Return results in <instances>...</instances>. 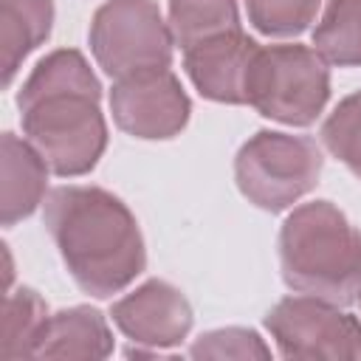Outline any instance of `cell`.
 <instances>
[{
    "label": "cell",
    "instance_id": "obj_1",
    "mask_svg": "<svg viewBox=\"0 0 361 361\" xmlns=\"http://www.w3.org/2000/svg\"><path fill=\"white\" fill-rule=\"evenodd\" d=\"M25 138L54 175H87L107 147L102 85L76 48L45 54L17 93Z\"/></svg>",
    "mask_w": 361,
    "mask_h": 361
},
{
    "label": "cell",
    "instance_id": "obj_2",
    "mask_svg": "<svg viewBox=\"0 0 361 361\" xmlns=\"http://www.w3.org/2000/svg\"><path fill=\"white\" fill-rule=\"evenodd\" d=\"M42 223L73 282L96 299L124 290L147 268V248L133 212L102 186L51 189Z\"/></svg>",
    "mask_w": 361,
    "mask_h": 361
},
{
    "label": "cell",
    "instance_id": "obj_3",
    "mask_svg": "<svg viewBox=\"0 0 361 361\" xmlns=\"http://www.w3.org/2000/svg\"><path fill=\"white\" fill-rule=\"evenodd\" d=\"M279 265L296 293L350 305L361 290V231L330 200L302 203L279 228Z\"/></svg>",
    "mask_w": 361,
    "mask_h": 361
},
{
    "label": "cell",
    "instance_id": "obj_4",
    "mask_svg": "<svg viewBox=\"0 0 361 361\" xmlns=\"http://www.w3.org/2000/svg\"><path fill=\"white\" fill-rule=\"evenodd\" d=\"M330 99V71L316 48L307 45H259L245 85V104L259 116L307 127Z\"/></svg>",
    "mask_w": 361,
    "mask_h": 361
},
{
    "label": "cell",
    "instance_id": "obj_5",
    "mask_svg": "<svg viewBox=\"0 0 361 361\" xmlns=\"http://www.w3.org/2000/svg\"><path fill=\"white\" fill-rule=\"evenodd\" d=\"M322 166L324 158L313 138L259 130L240 147L234 180L257 209L285 212L319 183Z\"/></svg>",
    "mask_w": 361,
    "mask_h": 361
},
{
    "label": "cell",
    "instance_id": "obj_6",
    "mask_svg": "<svg viewBox=\"0 0 361 361\" xmlns=\"http://www.w3.org/2000/svg\"><path fill=\"white\" fill-rule=\"evenodd\" d=\"M87 42L99 68L113 76H135L172 65V31L155 0H107L96 8Z\"/></svg>",
    "mask_w": 361,
    "mask_h": 361
},
{
    "label": "cell",
    "instance_id": "obj_7",
    "mask_svg": "<svg viewBox=\"0 0 361 361\" xmlns=\"http://www.w3.org/2000/svg\"><path fill=\"white\" fill-rule=\"evenodd\" d=\"M282 358H361V322L338 305L296 293L265 313Z\"/></svg>",
    "mask_w": 361,
    "mask_h": 361
},
{
    "label": "cell",
    "instance_id": "obj_8",
    "mask_svg": "<svg viewBox=\"0 0 361 361\" xmlns=\"http://www.w3.org/2000/svg\"><path fill=\"white\" fill-rule=\"evenodd\" d=\"M110 113L118 130L144 141L175 138L192 113V102L180 87V79L164 71H147L113 82Z\"/></svg>",
    "mask_w": 361,
    "mask_h": 361
},
{
    "label": "cell",
    "instance_id": "obj_9",
    "mask_svg": "<svg viewBox=\"0 0 361 361\" xmlns=\"http://www.w3.org/2000/svg\"><path fill=\"white\" fill-rule=\"evenodd\" d=\"M110 316L135 347L155 353L180 344L195 322L189 299L180 293V288L164 279H147L133 293L113 302Z\"/></svg>",
    "mask_w": 361,
    "mask_h": 361
},
{
    "label": "cell",
    "instance_id": "obj_10",
    "mask_svg": "<svg viewBox=\"0 0 361 361\" xmlns=\"http://www.w3.org/2000/svg\"><path fill=\"white\" fill-rule=\"evenodd\" d=\"M259 42L243 28L212 37L183 51V68L197 93L220 104H245V85Z\"/></svg>",
    "mask_w": 361,
    "mask_h": 361
},
{
    "label": "cell",
    "instance_id": "obj_11",
    "mask_svg": "<svg viewBox=\"0 0 361 361\" xmlns=\"http://www.w3.org/2000/svg\"><path fill=\"white\" fill-rule=\"evenodd\" d=\"M113 355V333L102 310L76 305L48 316L34 358H82L99 361Z\"/></svg>",
    "mask_w": 361,
    "mask_h": 361
},
{
    "label": "cell",
    "instance_id": "obj_12",
    "mask_svg": "<svg viewBox=\"0 0 361 361\" xmlns=\"http://www.w3.org/2000/svg\"><path fill=\"white\" fill-rule=\"evenodd\" d=\"M48 164L28 138L3 133V195H0V220L14 226L37 212L45 200Z\"/></svg>",
    "mask_w": 361,
    "mask_h": 361
},
{
    "label": "cell",
    "instance_id": "obj_13",
    "mask_svg": "<svg viewBox=\"0 0 361 361\" xmlns=\"http://www.w3.org/2000/svg\"><path fill=\"white\" fill-rule=\"evenodd\" d=\"M54 28V0H0V59L8 87L23 59L37 51Z\"/></svg>",
    "mask_w": 361,
    "mask_h": 361
},
{
    "label": "cell",
    "instance_id": "obj_14",
    "mask_svg": "<svg viewBox=\"0 0 361 361\" xmlns=\"http://www.w3.org/2000/svg\"><path fill=\"white\" fill-rule=\"evenodd\" d=\"M166 23L180 51L243 28L237 0H169Z\"/></svg>",
    "mask_w": 361,
    "mask_h": 361
},
{
    "label": "cell",
    "instance_id": "obj_15",
    "mask_svg": "<svg viewBox=\"0 0 361 361\" xmlns=\"http://www.w3.org/2000/svg\"><path fill=\"white\" fill-rule=\"evenodd\" d=\"M313 48L330 65L361 68V0H327L313 28Z\"/></svg>",
    "mask_w": 361,
    "mask_h": 361
},
{
    "label": "cell",
    "instance_id": "obj_16",
    "mask_svg": "<svg viewBox=\"0 0 361 361\" xmlns=\"http://www.w3.org/2000/svg\"><path fill=\"white\" fill-rule=\"evenodd\" d=\"M48 322V307L34 288H17L6 293L3 310V344L0 355L14 358H34L37 341Z\"/></svg>",
    "mask_w": 361,
    "mask_h": 361
},
{
    "label": "cell",
    "instance_id": "obj_17",
    "mask_svg": "<svg viewBox=\"0 0 361 361\" xmlns=\"http://www.w3.org/2000/svg\"><path fill=\"white\" fill-rule=\"evenodd\" d=\"M322 144L361 178V90L344 96L322 124Z\"/></svg>",
    "mask_w": 361,
    "mask_h": 361
},
{
    "label": "cell",
    "instance_id": "obj_18",
    "mask_svg": "<svg viewBox=\"0 0 361 361\" xmlns=\"http://www.w3.org/2000/svg\"><path fill=\"white\" fill-rule=\"evenodd\" d=\"M248 23L265 37H299L316 20L322 0H243Z\"/></svg>",
    "mask_w": 361,
    "mask_h": 361
},
{
    "label": "cell",
    "instance_id": "obj_19",
    "mask_svg": "<svg viewBox=\"0 0 361 361\" xmlns=\"http://www.w3.org/2000/svg\"><path fill=\"white\" fill-rule=\"evenodd\" d=\"M192 358H271V347L248 327L209 330L189 347Z\"/></svg>",
    "mask_w": 361,
    "mask_h": 361
},
{
    "label": "cell",
    "instance_id": "obj_20",
    "mask_svg": "<svg viewBox=\"0 0 361 361\" xmlns=\"http://www.w3.org/2000/svg\"><path fill=\"white\" fill-rule=\"evenodd\" d=\"M358 302H361V290H358Z\"/></svg>",
    "mask_w": 361,
    "mask_h": 361
}]
</instances>
